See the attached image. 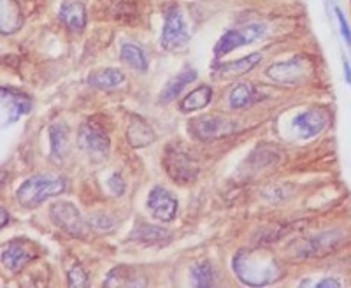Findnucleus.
<instances>
[{"label": "nucleus", "instance_id": "f257e3e1", "mask_svg": "<svg viewBox=\"0 0 351 288\" xmlns=\"http://www.w3.org/2000/svg\"><path fill=\"white\" fill-rule=\"evenodd\" d=\"M232 267L243 283L252 287H265L281 274L274 256L262 250H241L234 256Z\"/></svg>", "mask_w": 351, "mask_h": 288}, {"label": "nucleus", "instance_id": "f03ea898", "mask_svg": "<svg viewBox=\"0 0 351 288\" xmlns=\"http://www.w3.org/2000/svg\"><path fill=\"white\" fill-rule=\"evenodd\" d=\"M65 187H67V183H65L64 178L36 174V176L28 178L25 183H21L20 189L16 190V200L21 208L32 209L49 197L64 193Z\"/></svg>", "mask_w": 351, "mask_h": 288}, {"label": "nucleus", "instance_id": "7ed1b4c3", "mask_svg": "<svg viewBox=\"0 0 351 288\" xmlns=\"http://www.w3.org/2000/svg\"><path fill=\"white\" fill-rule=\"evenodd\" d=\"M237 127L239 123L232 118L223 117V115H209V117H200L193 120L188 127V132L199 141H213L236 132Z\"/></svg>", "mask_w": 351, "mask_h": 288}, {"label": "nucleus", "instance_id": "20e7f679", "mask_svg": "<svg viewBox=\"0 0 351 288\" xmlns=\"http://www.w3.org/2000/svg\"><path fill=\"white\" fill-rule=\"evenodd\" d=\"M162 46L167 51H176L181 49L190 43V34H188L186 21L183 18V12L178 5H171L165 11L164 28H162Z\"/></svg>", "mask_w": 351, "mask_h": 288}, {"label": "nucleus", "instance_id": "39448f33", "mask_svg": "<svg viewBox=\"0 0 351 288\" xmlns=\"http://www.w3.org/2000/svg\"><path fill=\"white\" fill-rule=\"evenodd\" d=\"M265 30L267 28H265L263 23H250L243 25L239 28H232V30L225 32L218 39L215 46V55L219 58V56H225L227 53L234 51V49L241 48V46L252 45V43L258 40L260 37H263Z\"/></svg>", "mask_w": 351, "mask_h": 288}, {"label": "nucleus", "instance_id": "423d86ee", "mask_svg": "<svg viewBox=\"0 0 351 288\" xmlns=\"http://www.w3.org/2000/svg\"><path fill=\"white\" fill-rule=\"evenodd\" d=\"M49 216L53 224L60 227L64 232H67L72 237H84L88 234V227L84 224L83 216L77 211V208L72 202L60 200L49 208Z\"/></svg>", "mask_w": 351, "mask_h": 288}, {"label": "nucleus", "instance_id": "0eeeda50", "mask_svg": "<svg viewBox=\"0 0 351 288\" xmlns=\"http://www.w3.org/2000/svg\"><path fill=\"white\" fill-rule=\"evenodd\" d=\"M164 167L169 176L172 178V181L180 184L192 183V181L197 180V174H199V164L188 153L181 152V149L167 148L164 156Z\"/></svg>", "mask_w": 351, "mask_h": 288}, {"label": "nucleus", "instance_id": "6e6552de", "mask_svg": "<svg viewBox=\"0 0 351 288\" xmlns=\"http://www.w3.org/2000/svg\"><path fill=\"white\" fill-rule=\"evenodd\" d=\"M328 120H330V117L325 109L309 108L293 118L291 127L295 128L300 137L309 139V137H315L324 132L325 127L328 125Z\"/></svg>", "mask_w": 351, "mask_h": 288}, {"label": "nucleus", "instance_id": "1a4fd4ad", "mask_svg": "<svg viewBox=\"0 0 351 288\" xmlns=\"http://www.w3.org/2000/svg\"><path fill=\"white\" fill-rule=\"evenodd\" d=\"M148 209L155 220L169 224L178 215V200L164 187H155L148 195Z\"/></svg>", "mask_w": 351, "mask_h": 288}, {"label": "nucleus", "instance_id": "9d476101", "mask_svg": "<svg viewBox=\"0 0 351 288\" xmlns=\"http://www.w3.org/2000/svg\"><path fill=\"white\" fill-rule=\"evenodd\" d=\"M341 232H335V230H328V232H322L318 236H311L307 239L299 241L295 244V253L297 256H302V259H307V256H319L324 253L330 252L335 244L341 241Z\"/></svg>", "mask_w": 351, "mask_h": 288}, {"label": "nucleus", "instance_id": "9b49d317", "mask_svg": "<svg viewBox=\"0 0 351 288\" xmlns=\"http://www.w3.org/2000/svg\"><path fill=\"white\" fill-rule=\"evenodd\" d=\"M304 71H306V65H304L302 56H293L290 60L272 64L265 74H267L272 81H276V83L299 84L302 83Z\"/></svg>", "mask_w": 351, "mask_h": 288}, {"label": "nucleus", "instance_id": "f8f14e48", "mask_svg": "<svg viewBox=\"0 0 351 288\" xmlns=\"http://www.w3.org/2000/svg\"><path fill=\"white\" fill-rule=\"evenodd\" d=\"M77 144L80 148L84 149L86 153L92 155H106L111 148V141H109L108 134L104 130H100L93 123H83L77 132Z\"/></svg>", "mask_w": 351, "mask_h": 288}, {"label": "nucleus", "instance_id": "ddd939ff", "mask_svg": "<svg viewBox=\"0 0 351 288\" xmlns=\"http://www.w3.org/2000/svg\"><path fill=\"white\" fill-rule=\"evenodd\" d=\"M34 256H36L34 248L28 246L27 241H9L8 244H4V248H2V264L11 272L21 271L28 262L32 261Z\"/></svg>", "mask_w": 351, "mask_h": 288}, {"label": "nucleus", "instance_id": "4468645a", "mask_svg": "<svg viewBox=\"0 0 351 288\" xmlns=\"http://www.w3.org/2000/svg\"><path fill=\"white\" fill-rule=\"evenodd\" d=\"M148 285V280L144 276L141 269L134 267V265L121 264L118 267L111 269L108 272V276L104 280V287L108 288H118V287H146Z\"/></svg>", "mask_w": 351, "mask_h": 288}, {"label": "nucleus", "instance_id": "2eb2a0df", "mask_svg": "<svg viewBox=\"0 0 351 288\" xmlns=\"http://www.w3.org/2000/svg\"><path fill=\"white\" fill-rule=\"evenodd\" d=\"M171 237L169 230L162 227H156V225L144 224V221H137L132 228L130 236L128 239L137 241V243L148 244V246H153V244H165Z\"/></svg>", "mask_w": 351, "mask_h": 288}, {"label": "nucleus", "instance_id": "dca6fc26", "mask_svg": "<svg viewBox=\"0 0 351 288\" xmlns=\"http://www.w3.org/2000/svg\"><path fill=\"white\" fill-rule=\"evenodd\" d=\"M2 100L8 102V125L12 123V121H16L18 118L28 115L30 109H32V100L28 99L25 93L14 92V90L11 88H2Z\"/></svg>", "mask_w": 351, "mask_h": 288}, {"label": "nucleus", "instance_id": "f3484780", "mask_svg": "<svg viewBox=\"0 0 351 288\" xmlns=\"http://www.w3.org/2000/svg\"><path fill=\"white\" fill-rule=\"evenodd\" d=\"M127 139L132 148H144L155 141V132L148 125V121L141 117H134L127 128Z\"/></svg>", "mask_w": 351, "mask_h": 288}, {"label": "nucleus", "instance_id": "a211bd4d", "mask_svg": "<svg viewBox=\"0 0 351 288\" xmlns=\"http://www.w3.org/2000/svg\"><path fill=\"white\" fill-rule=\"evenodd\" d=\"M263 56L260 53H252V55L239 58V60H234L230 64L218 65L215 71V74H218V77H237L243 76L246 72H250L252 69H255L256 65L262 62Z\"/></svg>", "mask_w": 351, "mask_h": 288}, {"label": "nucleus", "instance_id": "6ab92c4d", "mask_svg": "<svg viewBox=\"0 0 351 288\" xmlns=\"http://www.w3.org/2000/svg\"><path fill=\"white\" fill-rule=\"evenodd\" d=\"M195 80H197V71H193V69H184V71H181L178 76L172 77V80L165 84L164 90L160 92L158 100L162 102V104H169V102H172L176 97L181 95V92L186 88L188 84Z\"/></svg>", "mask_w": 351, "mask_h": 288}, {"label": "nucleus", "instance_id": "aec40b11", "mask_svg": "<svg viewBox=\"0 0 351 288\" xmlns=\"http://www.w3.org/2000/svg\"><path fill=\"white\" fill-rule=\"evenodd\" d=\"M58 16L64 21L65 27H69L74 32H81L86 27V9L80 2H64Z\"/></svg>", "mask_w": 351, "mask_h": 288}, {"label": "nucleus", "instance_id": "412c9836", "mask_svg": "<svg viewBox=\"0 0 351 288\" xmlns=\"http://www.w3.org/2000/svg\"><path fill=\"white\" fill-rule=\"evenodd\" d=\"M125 74L120 69H99L88 76V84L100 90H111L123 84Z\"/></svg>", "mask_w": 351, "mask_h": 288}, {"label": "nucleus", "instance_id": "4be33fe9", "mask_svg": "<svg viewBox=\"0 0 351 288\" xmlns=\"http://www.w3.org/2000/svg\"><path fill=\"white\" fill-rule=\"evenodd\" d=\"M51 156L62 160L69 152V127L65 123H53L48 130Z\"/></svg>", "mask_w": 351, "mask_h": 288}, {"label": "nucleus", "instance_id": "5701e85b", "mask_svg": "<svg viewBox=\"0 0 351 288\" xmlns=\"http://www.w3.org/2000/svg\"><path fill=\"white\" fill-rule=\"evenodd\" d=\"M213 99V90L208 84H202L199 88H195L193 92L188 93L183 100L180 102L181 112H192L199 111V109L208 108L209 102Z\"/></svg>", "mask_w": 351, "mask_h": 288}, {"label": "nucleus", "instance_id": "b1692460", "mask_svg": "<svg viewBox=\"0 0 351 288\" xmlns=\"http://www.w3.org/2000/svg\"><path fill=\"white\" fill-rule=\"evenodd\" d=\"M121 60L132 67L137 72H146L148 71V58L144 55L143 49L137 45H132V43H125L120 49Z\"/></svg>", "mask_w": 351, "mask_h": 288}, {"label": "nucleus", "instance_id": "393cba45", "mask_svg": "<svg viewBox=\"0 0 351 288\" xmlns=\"http://www.w3.org/2000/svg\"><path fill=\"white\" fill-rule=\"evenodd\" d=\"M255 100H258V93H256L255 86L252 84H237L236 88L230 92V97H228V102L234 109L246 108V106L253 104Z\"/></svg>", "mask_w": 351, "mask_h": 288}, {"label": "nucleus", "instance_id": "a878e982", "mask_svg": "<svg viewBox=\"0 0 351 288\" xmlns=\"http://www.w3.org/2000/svg\"><path fill=\"white\" fill-rule=\"evenodd\" d=\"M192 280L197 287H215L216 285V271L209 262H199L190 271Z\"/></svg>", "mask_w": 351, "mask_h": 288}, {"label": "nucleus", "instance_id": "bb28decb", "mask_svg": "<svg viewBox=\"0 0 351 288\" xmlns=\"http://www.w3.org/2000/svg\"><path fill=\"white\" fill-rule=\"evenodd\" d=\"M88 225L97 232H111V230H114L116 221L112 216L106 215V213H93L88 218Z\"/></svg>", "mask_w": 351, "mask_h": 288}, {"label": "nucleus", "instance_id": "cd10ccee", "mask_svg": "<svg viewBox=\"0 0 351 288\" xmlns=\"http://www.w3.org/2000/svg\"><path fill=\"white\" fill-rule=\"evenodd\" d=\"M67 280L71 287H86L88 285V274L84 272V269L80 264H76L74 267L69 271Z\"/></svg>", "mask_w": 351, "mask_h": 288}, {"label": "nucleus", "instance_id": "c85d7f7f", "mask_svg": "<svg viewBox=\"0 0 351 288\" xmlns=\"http://www.w3.org/2000/svg\"><path fill=\"white\" fill-rule=\"evenodd\" d=\"M108 189L111 190V193L114 197L123 195L125 190H127V183H125V180L121 178L120 172H112L111 178L108 180Z\"/></svg>", "mask_w": 351, "mask_h": 288}, {"label": "nucleus", "instance_id": "c756f323", "mask_svg": "<svg viewBox=\"0 0 351 288\" xmlns=\"http://www.w3.org/2000/svg\"><path fill=\"white\" fill-rule=\"evenodd\" d=\"M335 14H337V20H339L341 32H343L344 39H346L348 45H351V30H350V25H348L346 18H344L343 11H341V9H335Z\"/></svg>", "mask_w": 351, "mask_h": 288}, {"label": "nucleus", "instance_id": "7c9ffc66", "mask_svg": "<svg viewBox=\"0 0 351 288\" xmlns=\"http://www.w3.org/2000/svg\"><path fill=\"white\" fill-rule=\"evenodd\" d=\"M316 287H318V288H325V287H332V288H339V287H341V283H339V281H335V280H332V278H325V280L318 281V283H316Z\"/></svg>", "mask_w": 351, "mask_h": 288}, {"label": "nucleus", "instance_id": "2f4dec72", "mask_svg": "<svg viewBox=\"0 0 351 288\" xmlns=\"http://www.w3.org/2000/svg\"><path fill=\"white\" fill-rule=\"evenodd\" d=\"M0 215H2V221H0V227L4 228L5 225L9 224V215H8V211H5V208L0 209Z\"/></svg>", "mask_w": 351, "mask_h": 288}, {"label": "nucleus", "instance_id": "473e14b6", "mask_svg": "<svg viewBox=\"0 0 351 288\" xmlns=\"http://www.w3.org/2000/svg\"><path fill=\"white\" fill-rule=\"evenodd\" d=\"M344 76H346L348 83H350V86H351V69L348 64H344Z\"/></svg>", "mask_w": 351, "mask_h": 288}]
</instances>
